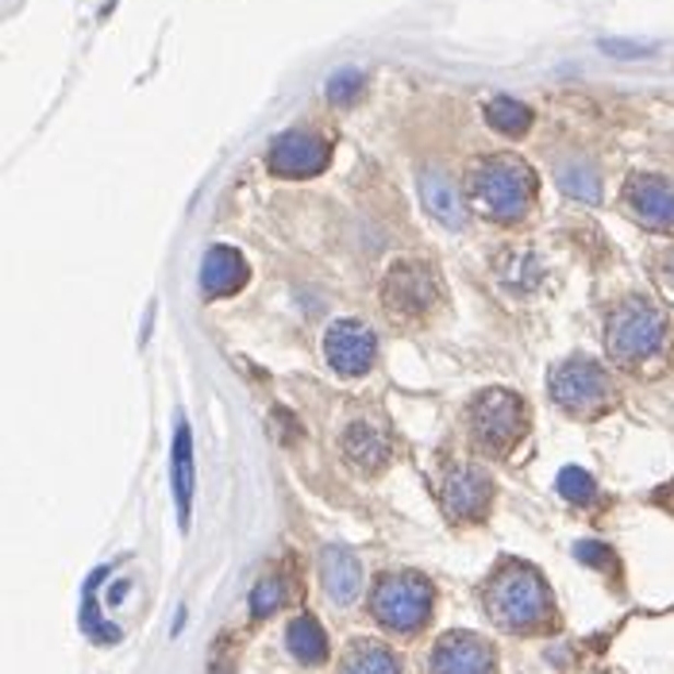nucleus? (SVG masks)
<instances>
[{"mask_svg": "<svg viewBox=\"0 0 674 674\" xmlns=\"http://www.w3.org/2000/svg\"><path fill=\"white\" fill-rule=\"evenodd\" d=\"M170 482H174V501H178L181 529H189V509H193V486H197V466H193V431H189L186 421H178V431H174Z\"/></svg>", "mask_w": 674, "mask_h": 674, "instance_id": "4468645a", "label": "nucleus"}, {"mask_svg": "<svg viewBox=\"0 0 674 674\" xmlns=\"http://www.w3.org/2000/svg\"><path fill=\"white\" fill-rule=\"evenodd\" d=\"M613 382L610 374L590 358H567L552 370V398L567 413H590L602 401H610Z\"/></svg>", "mask_w": 674, "mask_h": 674, "instance_id": "0eeeda50", "label": "nucleus"}, {"mask_svg": "<svg viewBox=\"0 0 674 674\" xmlns=\"http://www.w3.org/2000/svg\"><path fill=\"white\" fill-rule=\"evenodd\" d=\"M374 355H378V340L366 324L358 320H335L324 332V358L335 374L343 378H358L374 366Z\"/></svg>", "mask_w": 674, "mask_h": 674, "instance_id": "1a4fd4ad", "label": "nucleus"}, {"mask_svg": "<svg viewBox=\"0 0 674 674\" xmlns=\"http://www.w3.org/2000/svg\"><path fill=\"white\" fill-rule=\"evenodd\" d=\"M471 439L489 451V456H501L524 436V424H529V409L512 390H486L471 401Z\"/></svg>", "mask_w": 674, "mask_h": 674, "instance_id": "39448f33", "label": "nucleus"}, {"mask_svg": "<svg viewBox=\"0 0 674 674\" xmlns=\"http://www.w3.org/2000/svg\"><path fill=\"white\" fill-rule=\"evenodd\" d=\"M494 497V478L482 466H451L444 478V509L456 520H478Z\"/></svg>", "mask_w": 674, "mask_h": 674, "instance_id": "f8f14e48", "label": "nucleus"}, {"mask_svg": "<svg viewBox=\"0 0 674 674\" xmlns=\"http://www.w3.org/2000/svg\"><path fill=\"white\" fill-rule=\"evenodd\" d=\"M555 178H559L563 193L575 197V201H586V204L602 201V178H598V166L586 163V158H567V163L555 170Z\"/></svg>", "mask_w": 674, "mask_h": 674, "instance_id": "aec40b11", "label": "nucleus"}, {"mask_svg": "<svg viewBox=\"0 0 674 674\" xmlns=\"http://www.w3.org/2000/svg\"><path fill=\"white\" fill-rule=\"evenodd\" d=\"M285 640H289V651L297 663H324L328 659V636L324 628L317 625V620L309 617V613H301V617H293L289 628H285Z\"/></svg>", "mask_w": 674, "mask_h": 674, "instance_id": "6ab92c4d", "label": "nucleus"}, {"mask_svg": "<svg viewBox=\"0 0 674 674\" xmlns=\"http://www.w3.org/2000/svg\"><path fill=\"white\" fill-rule=\"evenodd\" d=\"M598 47L605 50V55H613V58H648V55H655V43H632V39H602Z\"/></svg>", "mask_w": 674, "mask_h": 674, "instance_id": "a878e982", "label": "nucleus"}, {"mask_svg": "<svg viewBox=\"0 0 674 674\" xmlns=\"http://www.w3.org/2000/svg\"><path fill=\"white\" fill-rule=\"evenodd\" d=\"M421 201H424V209L439 220V224H447V228H463L466 224L459 189L451 186V178H444L439 170H424L421 174Z\"/></svg>", "mask_w": 674, "mask_h": 674, "instance_id": "f3484780", "label": "nucleus"}, {"mask_svg": "<svg viewBox=\"0 0 674 674\" xmlns=\"http://www.w3.org/2000/svg\"><path fill=\"white\" fill-rule=\"evenodd\" d=\"M501 282H505V289H512V293L536 289V282H540L536 255H529V251L505 255V259H501Z\"/></svg>", "mask_w": 674, "mask_h": 674, "instance_id": "4be33fe9", "label": "nucleus"}, {"mask_svg": "<svg viewBox=\"0 0 674 674\" xmlns=\"http://www.w3.org/2000/svg\"><path fill=\"white\" fill-rule=\"evenodd\" d=\"M285 602V582L282 578H262L259 586L251 590V613L255 617H270V613H277Z\"/></svg>", "mask_w": 674, "mask_h": 674, "instance_id": "b1692460", "label": "nucleus"}, {"mask_svg": "<svg viewBox=\"0 0 674 674\" xmlns=\"http://www.w3.org/2000/svg\"><path fill=\"white\" fill-rule=\"evenodd\" d=\"M320 578H324V590L335 605H351L358 598V586H363V567L347 547H324Z\"/></svg>", "mask_w": 674, "mask_h": 674, "instance_id": "2eb2a0df", "label": "nucleus"}, {"mask_svg": "<svg viewBox=\"0 0 674 674\" xmlns=\"http://www.w3.org/2000/svg\"><path fill=\"white\" fill-rule=\"evenodd\" d=\"M486 123L494 131H501V135L517 139L532 128V108L520 105V100H512V97H494L486 105Z\"/></svg>", "mask_w": 674, "mask_h": 674, "instance_id": "412c9836", "label": "nucleus"}, {"mask_svg": "<svg viewBox=\"0 0 674 674\" xmlns=\"http://www.w3.org/2000/svg\"><path fill=\"white\" fill-rule=\"evenodd\" d=\"M247 285V262L236 247H209L201 262V289L209 297H228Z\"/></svg>", "mask_w": 674, "mask_h": 674, "instance_id": "ddd939ff", "label": "nucleus"}, {"mask_svg": "<svg viewBox=\"0 0 674 674\" xmlns=\"http://www.w3.org/2000/svg\"><path fill=\"white\" fill-rule=\"evenodd\" d=\"M625 204L643 228L674 232V181L663 174H632L625 186Z\"/></svg>", "mask_w": 674, "mask_h": 674, "instance_id": "9b49d317", "label": "nucleus"}, {"mask_svg": "<svg viewBox=\"0 0 674 674\" xmlns=\"http://www.w3.org/2000/svg\"><path fill=\"white\" fill-rule=\"evenodd\" d=\"M663 277H666V282H671V285H674V255H671V259H666V262H663Z\"/></svg>", "mask_w": 674, "mask_h": 674, "instance_id": "bb28decb", "label": "nucleus"}, {"mask_svg": "<svg viewBox=\"0 0 674 674\" xmlns=\"http://www.w3.org/2000/svg\"><path fill=\"white\" fill-rule=\"evenodd\" d=\"M343 456L351 466H358L363 474H378L390 463V439L366 421H355L343 431Z\"/></svg>", "mask_w": 674, "mask_h": 674, "instance_id": "dca6fc26", "label": "nucleus"}, {"mask_svg": "<svg viewBox=\"0 0 674 674\" xmlns=\"http://www.w3.org/2000/svg\"><path fill=\"white\" fill-rule=\"evenodd\" d=\"M328 158H332V151L312 131H282L267 151V166L277 178H317Z\"/></svg>", "mask_w": 674, "mask_h": 674, "instance_id": "6e6552de", "label": "nucleus"}, {"mask_svg": "<svg viewBox=\"0 0 674 674\" xmlns=\"http://www.w3.org/2000/svg\"><path fill=\"white\" fill-rule=\"evenodd\" d=\"M605 347L617 363L636 366L666 347V317L643 297H628L610 312L605 324Z\"/></svg>", "mask_w": 674, "mask_h": 674, "instance_id": "7ed1b4c3", "label": "nucleus"}, {"mask_svg": "<svg viewBox=\"0 0 674 674\" xmlns=\"http://www.w3.org/2000/svg\"><path fill=\"white\" fill-rule=\"evenodd\" d=\"M431 605H436V590L424 575L405 570V575H386L382 582L374 586L370 610L374 620L398 636L421 632L431 620Z\"/></svg>", "mask_w": 674, "mask_h": 674, "instance_id": "20e7f679", "label": "nucleus"}, {"mask_svg": "<svg viewBox=\"0 0 674 674\" xmlns=\"http://www.w3.org/2000/svg\"><path fill=\"white\" fill-rule=\"evenodd\" d=\"M552 590L529 563H505L486 586V613L505 632H536L552 620Z\"/></svg>", "mask_w": 674, "mask_h": 674, "instance_id": "f257e3e1", "label": "nucleus"}, {"mask_svg": "<svg viewBox=\"0 0 674 674\" xmlns=\"http://www.w3.org/2000/svg\"><path fill=\"white\" fill-rule=\"evenodd\" d=\"M382 305L398 320L428 317L439 305V277L424 262H401L386 274L382 282Z\"/></svg>", "mask_w": 674, "mask_h": 674, "instance_id": "423d86ee", "label": "nucleus"}, {"mask_svg": "<svg viewBox=\"0 0 674 674\" xmlns=\"http://www.w3.org/2000/svg\"><path fill=\"white\" fill-rule=\"evenodd\" d=\"M340 674H405V666H401L398 651H390L386 643L358 640V643H351L347 655H343Z\"/></svg>", "mask_w": 674, "mask_h": 674, "instance_id": "a211bd4d", "label": "nucleus"}, {"mask_svg": "<svg viewBox=\"0 0 674 674\" xmlns=\"http://www.w3.org/2000/svg\"><path fill=\"white\" fill-rule=\"evenodd\" d=\"M555 486H559V494L567 497V501H575V505H586L593 494H598V486H593V478L582 471V466H563L559 478H555Z\"/></svg>", "mask_w": 674, "mask_h": 674, "instance_id": "5701e85b", "label": "nucleus"}, {"mask_svg": "<svg viewBox=\"0 0 674 674\" xmlns=\"http://www.w3.org/2000/svg\"><path fill=\"white\" fill-rule=\"evenodd\" d=\"M428 674H497V655L482 636L447 632L431 648Z\"/></svg>", "mask_w": 674, "mask_h": 674, "instance_id": "9d476101", "label": "nucleus"}, {"mask_svg": "<svg viewBox=\"0 0 674 674\" xmlns=\"http://www.w3.org/2000/svg\"><path fill=\"white\" fill-rule=\"evenodd\" d=\"M358 90H363V73L358 70H340L328 78V100H335V105H351Z\"/></svg>", "mask_w": 674, "mask_h": 674, "instance_id": "393cba45", "label": "nucleus"}, {"mask_svg": "<svg viewBox=\"0 0 674 674\" xmlns=\"http://www.w3.org/2000/svg\"><path fill=\"white\" fill-rule=\"evenodd\" d=\"M471 197L489 220L517 224L536 201V174L517 155H489L471 166Z\"/></svg>", "mask_w": 674, "mask_h": 674, "instance_id": "f03ea898", "label": "nucleus"}]
</instances>
